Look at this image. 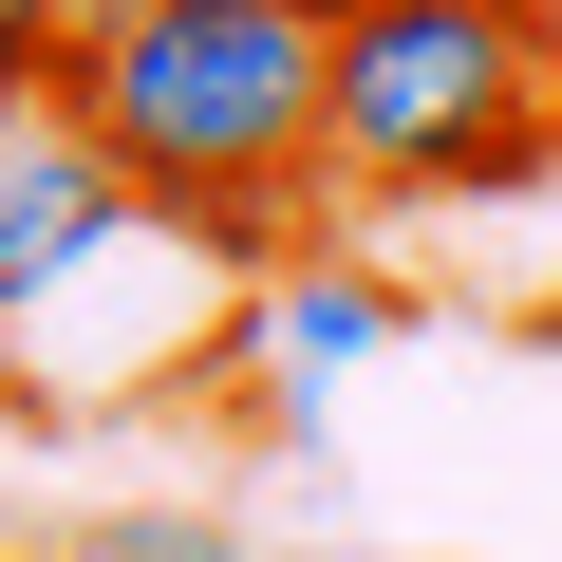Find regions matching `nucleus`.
Listing matches in <instances>:
<instances>
[{
    "label": "nucleus",
    "mask_w": 562,
    "mask_h": 562,
    "mask_svg": "<svg viewBox=\"0 0 562 562\" xmlns=\"http://www.w3.org/2000/svg\"><path fill=\"white\" fill-rule=\"evenodd\" d=\"M76 94V20H57V0H0V132H38Z\"/></svg>",
    "instance_id": "39448f33"
},
{
    "label": "nucleus",
    "mask_w": 562,
    "mask_h": 562,
    "mask_svg": "<svg viewBox=\"0 0 562 562\" xmlns=\"http://www.w3.org/2000/svg\"><path fill=\"white\" fill-rule=\"evenodd\" d=\"M562 169L525 0H357L338 20V113H319V188L357 206H506Z\"/></svg>",
    "instance_id": "f03ea898"
},
{
    "label": "nucleus",
    "mask_w": 562,
    "mask_h": 562,
    "mask_svg": "<svg viewBox=\"0 0 562 562\" xmlns=\"http://www.w3.org/2000/svg\"><path fill=\"white\" fill-rule=\"evenodd\" d=\"M132 225V169L76 132V113H38V132H0V338H20L38 301H57V281L94 262Z\"/></svg>",
    "instance_id": "7ed1b4c3"
},
{
    "label": "nucleus",
    "mask_w": 562,
    "mask_h": 562,
    "mask_svg": "<svg viewBox=\"0 0 562 562\" xmlns=\"http://www.w3.org/2000/svg\"><path fill=\"white\" fill-rule=\"evenodd\" d=\"M57 20H76V57H94V38H113V20H150V0H57Z\"/></svg>",
    "instance_id": "0eeeda50"
},
{
    "label": "nucleus",
    "mask_w": 562,
    "mask_h": 562,
    "mask_svg": "<svg viewBox=\"0 0 562 562\" xmlns=\"http://www.w3.org/2000/svg\"><path fill=\"white\" fill-rule=\"evenodd\" d=\"M525 57H543V113H562V0H525Z\"/></svg>",
    "instance_id": "423d86ee"
},
{
    "label": "nucleus",
    "mask_w": 562,
    "mask_h": 562,
    "mask_svg": "<svg viewBox=\"0 0 562 562\" xmlns=\"http://www.w3.org/2000/svg\"><path fill=\"white\" fill-rule=\"evenodd\" d=\"M132 206L244 244V262H301V206H319V113H338V38L301 20V0H150V20H113L57 94Z\"/></svg>",
    "instance_id": "f257e3e1"
},
{
    "label": "nucleus",
    "mask_w": 562,
    "mask_h": 562,
    "mask_svg": "<svg viewBox=\"0 0 562 562\" xmlns=\"http://www.w3.org/2000/svg\"><path fill=\"white\" fill-rule=\"evenodd\" d=\"M375 338H394V281H375V262H319V244H301V262H262V301H244V357H262L281 394L357 375Z\"/></svg>",
    "instance_id": "20e7f679"
}]
</instances>
